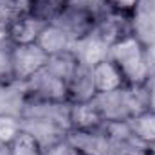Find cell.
<instances>
[{
  "label": "cell",
  "mask_w": 155,
  "mask_h": 155,
  "mask_svg": "<svg viewBox=\"0 0 155 155\" xmlns=\"http://www.w3.org/2000/svg\"><path fill=\"white\" fill-rule=\"evenodd\" d=\"M108 60L121 71L126 85L146 83L152 76L148 49L135 33L110 45Z\"/></svg>",
  "instance_id": "cell-1"
},
{
  "label": "cell",
  "mask_w": 155,
  "mask_h": 155,
  "mask_svg": "<svg viewBox=\"0 0 155 155\" xmlns=\"http://www.w3.org/2000/svg\"><path fill=\"white\" fill-rule=\"evenodd\" d=\"M25 83L27 99L36 101H69L67 97V83L52 74L47 67L31 76Z\"/></svg>",
  "instance_id": "cell-2"
},
{
  "label": "cell",
  "mask_w": 155,
  "mask_h": 155,
  "mask_svg": "<svg viewBox=\"0 0 155 155\" xmlns=\"http://www.w3.org/2000/svg\"><path fill=\"white\" fill-rule=\"evenodd\" d=\"M96 22H97V13L96 11L67 4V7L56 16V20L52 24L60 25L74 41H78V40L94 33Z\"/></svg>",
  "instance_id": "cell-3"
},
{
  "label": "cell",
  "mask_w": 155,
  "mask_h": 155,
  "mask_svg": "<svg viewBox=\"0 0 155 155\" xmlns=\"http://www.w3.org/2000/svg\"><path fill=\"white\" fill-rule=\"evenodd\" d=\"M134 18L135 16H126V15H121L116 11H108L105 7H99L94 33L110 47L112 43L135 33Z\"/></svg>",
  "instance_id": "cell-4"
},
{
  "label": "cell",
  "mask_w": 155,
  "mask_h": 155,
  "mask_svg": "<svg viewBox=\"0 0 155 155\" xmlns=\"http://www.w3.org/2000/svg\"><path fill=\"white\" fill-rule=\"evenodd\" d=\"M49 56L43 52L38 43L29 45H13V65H15V79L27 81L41 69L47 67Z\"/></svg>",
  "instance_id": "cell-5"
},
{
  "label": "cell",
  "mask_w": 155,
  "mask_h": 155,
  "mask_svg": "<svg viewBox=\"0 0 155 155\" xmlns=\"http://www.w3.org/2000/svg\"><path fill=\"white\" fill-rule=\"evenodd\" d=\"M67 143L81 155H112L114 144L103 132V128L97 130H69Z\"/></svg>",
  "instance_id": "cell-6"
},
{
  "label": "cell",
  "mask_w": 155,
  "mask_h": 155,
  "mask_svg": "<svg viewBox=\"0 0 155 155\" xmlns=\"http://www.w3.org/2000/svg\"><path fill=\"white\" fill-rule=\"evenodd\" d=\"M22 121V130H25L27 134H31L43 150H49L56 144H60L61 141L67 139L69 130L54 121L49 119H41V117H20Z\"/></svg>",
  "instance_id": "cell-7"
},
{
  "label": "cell",
  "mask_w": 155,
  "mask_h": 155,
  "mask_svg": "<svg viewBox=\"0 0 155 155\" xmlns=\"http://www.w3.org/2000/svg\"><path fill=\"white\" fill-rule=\"evenodd\" d=\"M69 114H71V103L69 101L61 103V101H36V99H27L22 117L49 119V121H54V123L65 126L67 130H71Z\"/></svg>",
  "instance_id": "cell-8"
},
{
  "label": "cell",
  "mask_w": 155,
  "mask_h": 155,
  "mask_svg": "<svg viewBox=\"0 0 155 155\" xmlns=\"http://www.w3.org/2000/svg\"><path fill=\"white\" fill-rule=\"evenodd\" d=\"M27 103V90L24 81L0 83V116L22 117Z\"/></svg>",
  "instance_id": "cell-9"
},
{
  "label": "cell",
  "mask_w": 155,
  "mask_h": 155,
  "mask_svg": "<svg viewBox=\"0 0 155 155\" xmlns=\"http://www.w3.org/2000/svg\"><path fill=\"white\" fill-rule=\"evenodd\" d=\"M96 94L97 92H96V87H94L92 67L79 61L76 72L67 81V97H69V103L92 101L96 97Z\"/></svg>",
  "instance_id": "cell-10"
},
{
  "label": "cell",
  "mask_w": 155,
  "mask_h": 155,
  "mask_svg": "<svg viewBox=\"0 0 155 155\" xmlns=\"http://www.w3.org/2000/svg\"><path fill=\"white\" fill-rule=\"evenodd\" d=\"M45 25H47V22L33 16L31 13H25V15L18 16L15 22L9 24V36H11L13 45L36 43L40 33L43 31Z\"/></svg>",
  "instance_id": "cell-11"
},
{
  "label": "cell",
  "mask_w": 155,
  "mask_h": 155,
  "mask_svg": "<svg viewBox=\"0 0 155 155\" xmlns=\"http://www.w3.org/2000/svg\"><path fill=\"white\" fill-rule=\"evenodd\" d=\"M92 101L97 107L105 123H108V121H128L130 119V114L126 110V103H124L123 88L96 94V97Z\"/></svg>",
  "instance_id": "cell-12"
},
{
  "label": "cell",
  "mask_w": 155,
  "mask_h": 155,
  "mask_svg": "<svg viewBox=\"0 0 155 155\" xmlns=\"http://www.w3.org/2000/svg\"><path fill=\"white\" fill-rule=\"evenodd\" d=\"M69 121H71V130H81V132L97 130L105 123L99 110H97V107L94 105V101L71 103Z\"/></svg>",
  "instance_id": "cell-13"
},
{
  "label": "cell",
  "mask_w": 155,
  "mask_h": 155,
  "mask_svg": "<svg viewBox=\"0 0 155 155\" xmlns=\"http://www.w3.org/2000/svg\"><path fill=\"white\" fill-rule=\"evenodd\" d=\"M92 78H94V87H96L97 94L119 90V88H123L126 85L121 71L117 69L108 58H105L99 63L92 65Z\"/></svg>",
  "instance_id": "cell-14"
},
{
  "label": "cell",
  "mask_w": 155,
  "mask_h": 155,
  "mask_svg": "<svg viewBox=\"0 0 155 155\" xmlns=\"http://www.w3.org/2000/svg\"><path fill=\"white\" fill-rule=\"evenodd\" d=\"M108 49L110 47L99 38L96 33H92V35H88L85 38L78 40V41H74V45H72V51L76 52L79 61L81 63H87L90 67L96 65V63H99L101 60L108 58Z\"/></svg>",
  "instance_id": "cell-15"
},
{
  "label": "cell",
  "mask_w": 155,
  "mask_h": 155,
  "mask_svg": "<svg viewBox=\"0 0 155 155\" xmlns=\"http://www.w3.org/2000/svg\"><path fill=\"white\" fill-rule=\"evenodd\" d=\"M36 43L43 49V52L47 56H52V54H58V52H63V51H71L72 45H74V40L71 38L60 25L51 22L40 33Z\"/></svg>",
  "instance_id": "cell-16"
},
{
  "label": "cell",
  "mask_w": 155,
  "mask_h": 155,
  "mask_svg": "<svg viewBox=\"0 0 155 155\" xmlns=\"http://www.w3.org/2000/svg\"><path fill=\"white\" fill-rule=\"evenodd\" d=\"M130 128H132V135L135 141H139L141 144L152 148L155 146V110H144L132 119H128Z\"/></svg>",
  "instance_id": "cell-17"
},
{
  "label": "cell",
  "mask_w": 155,
  "mask_h": 155,
  "mask_svg": "<svg viewBox=\"0 0 155 155\" xmlns=\"http://www.w3.org/2000/svg\"><path fill=\"white\" fill-rule=\"evenodd\" d=\"M78 65H79V58L76 56V52L72 49L52 54V56H49V61H47V69L52 74H56L60 79H63L65 83L76 72Z\"/></svg>",
  "instance_id": "cell-18"
},
{
  "label": "cell",
  "mask_w": 155,
  "mask_h": 155,
  "mask_svg": "<svg viewBox=\"0 0 155 155\" xmlns=\"http://www.w3.org/2000/svg\"><path fill=\"white\" fill-rule=\"evenodd\" d=\"M69 0H29V13L40 20L51 24L67 7Z\"/></svg>",
  "instance_id": "cell-19"
},
{
  "label": "cell",
  "mask_w": 155,
  "mask_h": 155,
  "mask_svg": "<svg viewBox=\"0 0 155 155\" xmlns=\"http://www.w3.org/2000/svg\"><path fill=\"white\" fill-rule=\"evenodd\" d=\"M11 155H43V148L40 143L25 130H22L11 143H9Z\"/></svg>",
  "instance_id": "cell-20"
},
{
  "label": "cell",
  "mask_w": 155,
  "mask_h": 155,
  "mask_svg": "<svg viewBox=\"0 0 155 155\" xmlns=\"http://www.w3.org/2000/svg\"><path fill=\"white\" fill-rule=\"evenodd\" d=\"M29 13V0H0V22L11 24L18 16Z\"/></svg>",
  "instance_id": "cell-21"
},
{
  "label": "cell",
  "mask_w": 155,
  "mask_h": 155,
  "mask_svg": "<svg viewBox=\"0 0 155 155\" xmlns=\"http://www.w3.org/2000/svg\"><path fill=\"white\" fill-rule=\"evenodd\" d=\"M20 132H22V121H20V117L0 116V143L9 144Z\"/></svg>",
  "instance_id": "cell-22"
},
{
  "label": "cell",
  "mask_w": 155,
  "mask_h": 155,
  "mask_svg": "<svg viewBox=\"0 0 155 155\" xmlns=\"http://www.w3.org/2000/svg\"><path fill=\"white\" fill-rule=\"evenodd\" d=\"M15 81V65H13V45L0 47V83Z\"/></svg>",
  "instance_id": "cell-23"
},
{
  "label": "cell",
  "mask_w": 155,
  "mask_h": 155,
  "mask_svg": "<svg viewBox=\"0 0 155 155\" xmlns=\"http://www.w3.org/2000/svg\"><path fill=\"white\" fill-rule=\"evenodd\" d=\"M139 5H141V0H101V7L126 15V16H135Z\"/></svg>",
  "instance_id": "cell-24"
},
{
  "label": "cell",
  "mask_w": 155,
  "mask_h": 155,
  "mask_svg": "<svg viewBox=\"0 0 155 155\" xmlns=\"http://www.w3.org/2000/svg\"><path fill=\"white\" fill-rule=\"evenodd\" d=\"M148 150H150L148 146L141 144V143L135 141V139H130V141H126V143L116 144L112 155H148Z\"/></svg>",
  "instance_id": "cell-25"
},
{
  "label": "cell",
  "mask_w": 155,
  "mask_h": 155,
  "mask_svg": "<svg viewBox=\"0 0 155 155\" xmlns=\"http://www.w3.org/2000/svg\"><path fill=\"white\" fill-rule=\"evenodd\" d=\"M43 155H78V152L67 143V139H65L60 144H56V146H52L49 150H43Z\"/></svg>",
  "instance_id": "cell-26"
},
{
  "label": "cell",
  "mask_w": 155,
  "mask_h": 155,
  "mask_svg": "<svg viewBox=\"0 0 155 155\" xmlns=\"http://www.w3.org/2000/svg\"><path fill=\"white\" fill-rule=\"evenodd\" d=\"M9 45H13L9 36V25L0 22V47H9Z\"/></svg>",
  "instance_id": "cell-27"
},
{
  "label": "cell",
  "mask_w": 155,
  "mask_h": 155,
  "mask_svg": "<svg viewBox=\"0 0 155 155\" xmlns=\"http://www.w3.org/2000/svg\"><path fill=\"white\" fill-rule=\"evenodd\" d=\"M146 83H148V90H150V108L155 110V76L153 74L150 76V79Z\"/></svg>",
  "instance_id": "cell-28"
},
{
  "label": "cell",
  "mask_w": 155,
  "mask_h": 155,
  "mask_svg": "<svg viewBox=\"0 0 155 155\" xmlns=\"http://www.w3.org/2000/svg\"><path fill=\"white\" fill-rule=\"evenodd\" d=\"M0 155H11L9 144H4V143H0Z\"/></svg>",
  "instance_id": "cell-29"
},
{
  "label": "cell",
  "mask_w": 155,
  "mask_h": 155,
  "mask_svg": "<svg viewBox=\"0 0 155 155\" xmlns=\"http://www.w3.org/2000/svg\"><path fill=\"white\" fill-rule=\"evenodd\" d=\"M78 155H81V153H78Z\"/></svg>",
  "instance_id": "cell-30"
}]
</instances>
